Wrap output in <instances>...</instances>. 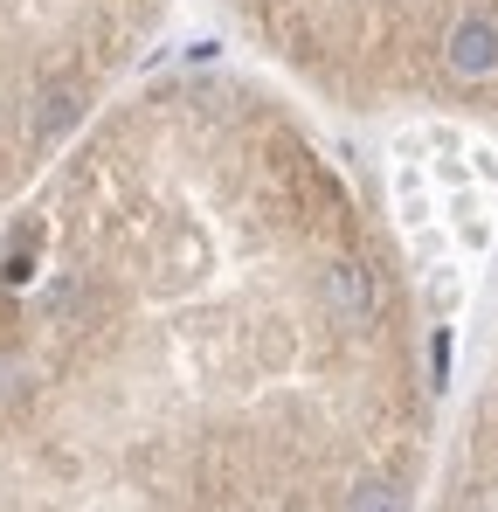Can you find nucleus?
<instances>
[{
  "label": "nucleus",
  "instance_id": "obj_2",
  "mask_svg": "<svg viewBox=\"0 0 498 512\" xmlns=\"http://www.w3.org/2000/svg\"><path fill=\"white\" fill-rule=\"evenodd\" d=\"M319 305H326V319L339 333L374 340L381 333V312H388V284H381V270L360 250H326L319 256Z\"/></svg>",
  "mask_w": 498,
  "mask_h": 512
},
{
  "label": "nucleus",
  "instance_id": "obj_1",
  "mask_svg": "<svg viewBox=\"0 0 498 512\" xmlns=\"http://www.w3.org/2000/svg\"><path fill=\"white\" fill-rule=\"evenodd\" d=\"M270 7H284L298 28H346L360 42H395V35L422 28V56L429 63L443 56L450 28L498 21V0H270Z\"/></svg>",
  "mask_w": 498,
  "mask_h": 512
},
{
  "label": "nucleus",
  "instance_id": "obj_4",
  "mask_svg": "<svg viewBox=\"0 0 498 512\" xmlns=\"http://www.w3.org/2000/svg\"><path fill=\"white\" fill-rule=\"evenodd\" d=\"M339 512H409V485H402L395 471H360V478L346 485Z\"/></svg>",
  "mask_w": 498,
  "mask_h": 512
},
{
  "label": "nucleus",
  "instance_id": "obj_3",
  "mask_svg": "<svg viewBox=\"0 0 498 512\" xmlns=\"http://www.w3.org/2000/svg\"><path fill=\"white\" fill-rule=\"evenodd\" d=\"M83 104H90V84H83V77H49V84L28 97L21 132H28L35 146H56V139H63V132L83 118Z\"/></svg>",
  "mask_w": 498,
  "mask_h": 512
}]
</instances>
